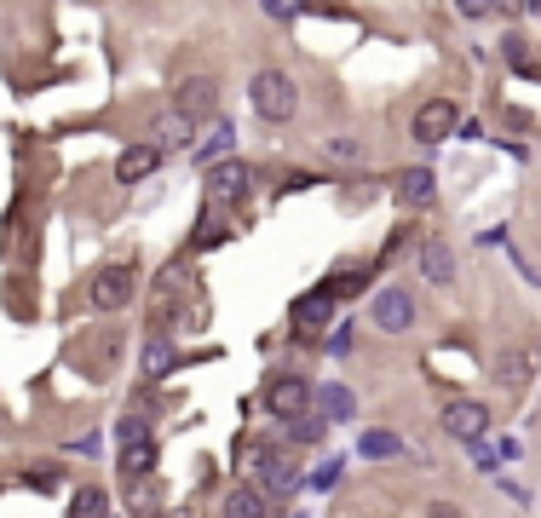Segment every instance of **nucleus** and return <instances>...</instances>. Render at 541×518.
Segmentation results:
<instances>
[{
	"label": "nucleus",
	"mask_w": 541,
	"mask_h": 518,
	"mask_svg": "<svg viewBox=\"0 0 541 518\" xmlns=\"http://www.w3.org/2000/svg\"><path fill=\"white\" fill-rule=\"evenodd\" d=\"M248 98H254V116L265 121V127H283V121H294V110H300V87H294L288 70H259L254 81H248Z\"/></svg>",
	"instance_id": "f257e3e1"
},
{
	"label": "nucleus",
	"mask_w": 541,
	"mask_h": 518,
	"mask_svg": "<svg viewBox=\"0 0 541 518\" xmlns=\"http://www.w3.org/2000/svg\"><path fill=\"white\" fill-rule=\"evenodd\" d=\"M133 288H139V265L116 259V265H104L93 283H87V300H93V311H121L133 300Z\"/></svg>",
	"instance_id": "f03ea898"
},
{
	"label": "nucleus",
	"mask_w": 541,
	"mask_h": 518,
	"mask_svg": "<svg viewBox=\"0 0 541 518\" xmlns=\"http://www.w3.org/2000/svg\"><path fill=\"white\" fill-rule=\"evenodd\" d=\"M173 110H179L185 121H196V127L213 121L219 116V81H213V75H185L179 93H173Z\"/></svg>",
	"instance_id": "7ed1b4c3"
},
{
	"label": "nucleus",
	"mask_w": 541,
	"mask_h": 518,
	"mask_svg": "<svg viewBox=\"0 0 541 518\" xmlns=\"http://www.w3.org/2000/svg\"><path fill=\"white\" fill-rule=\"evenodd\" d=\"M369 323H375L380 334H409V323H415V294H409V288H380L375 300H369Z\"/></svg>",
	"instance_id": "20e7f679"
},
{
	"label": "nucleus",
	"mask_w": 541,
	"mask_h": 518,
	"mask_svg": "<svg viewBox=\"0 0 541 518\" xmlns=\"http://www.w3.org/2000/svg\"><path fill=\"white\" fill-rule=\"evenodd\" d=\"M444 432L449 438H461V444H478L484 432H490V409L478 398H449L444 403Z\"/></svg>",
	"instance_id": "39448f33"
},
{
	"label": "nucleus",
	"mask_w": 541,
	"mask_h": 518,
	"mask_svg": "<svg viewBox=\"0 0 541 518\" xmlns=\"http://www.w3.org/2000/svg\"><path fill=\"white\" fill-rule=\"evenodd\" d=\"M265 409H271L277 421H294V415H306V409H311V386L300 375L265 380Z\"/></svg>",
	"instance_id": "423d86ee"
},
{
	"label": "nucleus",
	"mask_w": 541,
	"mask_h": 518,
	"mask_svg": "<svg viewBox=\"0 0 541 518\" xmlns=\"http://www.w3.org/2000/svg\"><path fill=\"white\" fill-rule=\"evenodd\" d=\"M455 127H461L455 98H426L421 110H415V139H421V144H444Z\"/></svg>",
	"instance_id": "0eeeda50"
},
{
	"label": "nucleus",
	"mask_w": 541,
	"mask_h": 518,
	"mask_svg": "<svg viewBox=\"0 0 541 518\" xmlns=\"http://www.w3.org/2000/svg\"><path fill=\"white\" fill-rule=\"evenodd\" d=\"M329 317H334V294H329V288L306 294V300L294 306V340H317V334L329 329Z\"/></svg>",
	"instance_id": "6e6552de"
},
{
	"label": "nucleus",
	"mask_w": 541,
	"mask_h": 518,
	"mask_svg": "<svg viewBox=\"0 0 541 518\" xmlns=\"http://www.w3.org/2000/svg\"><path fill=\"white\" fill-rule=\"evenodd\" d=\"M248 185H254V173H248V162H236V156H225V162L208 167V196L213 202H236Z\"/></svg>",
	"instance_id": "1a4fd4ad"
},
{
	"label": "nucleus",
	"mask_w": 541,
	"mask_h": 518,
	"mask_svg": "<svg viewBox=\"0 0 541 518\" xmlns=\"http://www.w3.org/2000/svg\"><path fill=\"white\" fill-rule=\"evenodd\" d=\"M150 144H156V150H196V121H185L179 110H167V116L150 121Z\"/></svg>",
	"instance_id": "9d476101"
},
{
	"label": "nucleus",
	"mask_w": 541,
	"mask_h": 518,
	"mask_svg": "<svg viewBox=\"0 0 541 518\" xmlns=\"http://www.w3.org/2000/svg\"><path fill=\"white\" fill-rule=\"evenodd\" d=\"M294 484H300V467L288 461L283 449H265V455H259V490H265V495H288Z\"/></svg>",
	"instance_id": "9b49d317"
},
{
	"label": "nucleus",
	"mask_w": 541,
	"mask_h": 518,
	"mask_svg": "<svg viewBox=\"0 0 541 518\" xmlns=\"http://www.w3.org/2000/svg\"><path fill=\"white\" fill-rule=\"evenodd\" d=\"M311 403H317V415H323V421H352V415H357L352 386H340V380H323V386H311Z\"/></svg>",
	"instance_id": "f8f14e48"
},
{
	"label": "nucleus",
	"mask_w": 541,
	"mask_h": 518,
	"mask_svg": "<svg viewBox=\"0 0 541 518\" xmlns=\"http://www.w3.org/2000/svg\"><path fill=\"white\" fill-rule=\"evenodd\" d=\"M421 277H426V283H438V288L455 283V248H449L444 236H426V248H421Z\"/></svg>",
	"instance_id": "ddd939ff"
},
{
	"label": "nucleus",
	"mask_w": 541,
	"mask_h": 518,
	"mask_svg": "<svg viewBox=\"0 0 541 518\" xmlns=\"http://www.w3.org/2000/svg\"><path fill=\"white\" fill-rule=\"evenodd\" d=\"M156 167H162V150H156V144H133V150L116 156V179L121 185H139V179H150Z\"/></svg>",
	"instance_id": "4468645a"
},
{
	"label": "nucleus",
	"mask_w": 541,
	"mask_h": 518,
	"mask_svg": "<svg viewBox=\"0 0 541 518\" xmlns=\"http://www.w3.org/2000/svg\"><path fill=\"white\" fill-rule=\"evenodd\" d=\"M225 513L231 518H277V507H271V495L259 490V484H236L231 501H225Z\"/></svg>",
	"instance_id": "2eb2a0df"
},
{
	"label": "nucleus",
	"mask_w": 541,
	"mask_h": 518,
	"mask_svg": "<svg viewBox=\"0 0 541 518\" xmlns=\"http://www.w3.org/2000/svg\"><path fill=\"white\" fill-rule=\"evenodd\" d=\"M398 196L409 208H432V202H438V179H432L426 167H409V173H398Z\"/></svg>",
	"instance_id": "dca6fc26"
},
{
	"label": "nucleus",
	"mask_w": 541,
	"mask_h": 518,
	"mask_svg": "<svg viewBox=\"0 0 541 518\" xmlns=\"http://www.w3.org/2000/svg\"><path fill=\"white\" fill-rule=\"evenodd\" d=\"M150 467H156V449H150V444H121L116 472H121V484H127V490H133V484H144V478H150Z\"/></svg>",
	"instance_id": "f3484780"
},
{
	"label": "nucleus",
	"mask_w": 541,
	"mask_h": 518,
	"mask_svg": "<svg viewBox=\"0 0 541 518\" xmlns=\"http://www.w3.org/2000/svg\"><path fill=\"white\" fill-rule=\"evenodd\" d=\"M357 455H363V461H398V455H403V438H398V432H380V426H369V432H357Z\"/></svg>",
	"instance_id": "a211bd4d"
},
{
	"label": "nucleus",
	"mask_w": 541,
	"mask_h": 518,
	"mask_svg": "<svg viewBox=\"0 0 541 518\" xmlns=\"http://www.w3.org/2000/svg\"><path fill=\"white\" fill-rule=\"evenodd\" d=\"M231 144H236V127H231V121H213L208 144H196L190 156H196L202 167H213V162H225V156H231Z\"/></svg>",
	"instance_id": "6ab92c4d"
},
{
	"label": "nucleus",
	"mask_w": 541,
	"mask_h": 518,
	"mask_svg": "<svg viewBox=\"0 0 541 518\" xmlns=\"http://www.w3.org/2000/svg\"><path fill=\"white\" fill-rule=\"evenodd\" d=\"M173 363H179V352H173V346H167L162 334H156V340L144 346V363H139V375H144V380H162L167 369H173Z\"/></svg>",
	"instance_id": "aec40b11"
},
{
	"label": "nucleus",
	"mask_w": 541,
	"mask_h": 518,
	"mask_svg": "<svg viewBox=\"0 0 541 518\" xmlns=\"http://www.w3.org/2000/svg\"><path fill=\"white\" fill-rule=\"evenodd\" d=\"M288 426V444H323V432H329V421L323 415H294V421H283Z\"/></svg>",
	"instance_id": "412c9836"
},
{
	"label": "nucleus",
	"mask_w": 541,
	"mask_h": 518,
	"mask_svg": "<svg viewBox=\"0 0 541 518\" xmlns=\"http://www.w3.org/2000/svg\"><path fill=\"white\" fill-rule=\"evenodd\" d=\"M495 375H501V386H524V375H530V357H524V352H501Z\"/></svg>",
	"instance_id": "4be33fe9"
},
{
	"label": "nucleus",
	"mask_w": 541,
	"mask_h": 518,
	"mask_svg": "<svg viewBox=\"0 0 541 518\" xmlns=\"http://www.w3.org/2000/svg\"><path fill=\"white\" fill-rule=\"evenodd\" d=\"M116 438L121 444H150V421H144L139 409H127V415L116 421Z\"/></svg>",
	"instance_id": "5701e85b"
},
{
	"label": "nucleus",
	"mask_w": 541,
	"mask_h": 518,
	"mask_svg": "<svg viewBox=\"0 0 541 518\" xmlns=\"http://www.w3.org/2000/svg\"><path fill=\"white\" fill-rule=\"evenodd\" d=\"M306 6H311V0H259V12H265V18H277V24H294Z\"/></svg>",
	"instance_id": "b1692460"
},
{
	"label": "nucleus",
	"mask_w": 541,
	"mask_h": 518,
	"mask_svg": "<svg viewBox=\"0 0 541 518\" xmlns=\"http://www.w3.org/2000/svg\"><path fill=\"white\" fill-rule=\"evenodd\" d=\"M104 507H110V501H104V490H93V484L75 495V518H104Z\"/></svg>",
	"instance_id": "393cba45"
},
{
	"label": "nucleus",
	"mask_w": 541,
	"mask_h": 518,
	"mask_svg": "<svg viewBox=\"0 0 541 518\" xmlns=\"http://www.w3.org/2000/svg\"><path fill=\"white\" fill-rule=\"evenodd\" d=\"M334 484H340V461H329V467L311 472V490H334Z\"/></svg>",
	"instance_id": "a878e982"
},
{
	"label": "nucleus",
	"mask_w": 541,
	"mask_h": 518,
	"mask_svg": "<svg viewBox=\"0 0 541 518\" xmlns=\"http://www.w3.org/2000/svg\"><path fill=\"white\" fill-rule=\"evenodd\" d=\"M495 461H501V455H495V449L478 438V444H472V467H478V472H495Z\"/></svg>",
	"instance_id": "bb28decb"
},
{
	"label": "nucleus",
	"mask_w": 541,
	"mask_h": 518,
	"mask_svg": "<svg viewBox=\"0 0 541 518\" xmlns=\"http://www.w3.org/2000/svg\"><path fill=\"white\" fill-rule=\"evenodd\" d=\"M455 6H461V18H490L495 12V0H455ZM501 6H507V0H501Z\"/></svg>",
	"instance_id": "cd10ccee"
},
{
	"label": "nucleus",
	"mask_w": 541,
	"mask_h": 518,
	"mask_svg": "<svg viewBox=\"0 0 541 518\" xmlns=\"http://www.w3.org/2000/svg\"><path fill=\"white\" fill-rule=\"evenodd\" d=\"M501 52H507V64H524V41H518V35H507V41H501Z\"/></svg>",
	"instance_id": "c85d7f7f"
},
{
	"label": "nucleus",
	"mask_w": 541,
	"mask_h": 518,
	"mask_svg": "<svg viewBox=\"0 0 541 518\" xmlns=\"http://www.w3.org/2000/svg\"><path fill=\"white\" fill-rule=\"evenodd\" d=\"M432 518H455V513H449V507H444V501H438V507H432Z\"/></svg>",
	"instance_id": "c756f323"
},
{
	"label": "nucleus",
	"mask_w": 541,
	"mask_h": 518,
	"mask_svg": "<svg viewBox=\"0 0 541 518\" xmlns=\"http://www.w3.org/2000/svg\"><path fill=\"white\" fill-rule=\"evenodd\" d=\"M536 81H541V64H536Z\"/></svg>",
	"instance_id": "7c9ffc66"
},
{
	"label": "nucleus",
	"mask_w": 541,
	"mask_h": 518,
	"mask_svg": "<svg viewBox=\"0 0 541 518\" xmlns=\"http://www.w3.org/2000/svg\"><path fill=\"white\" fill-rule=\"evenodd\" d=\"M225 518H231V513H225Z\"/></svg>",
	"instance_id": "2f4dec72"
}]
</instances>
